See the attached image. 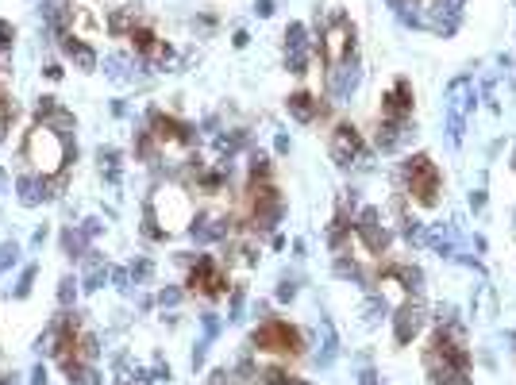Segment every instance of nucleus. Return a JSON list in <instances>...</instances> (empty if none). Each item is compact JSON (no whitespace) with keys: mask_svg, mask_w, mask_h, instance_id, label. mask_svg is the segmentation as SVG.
I'll return each mask as SVG.
<instances>
[{"mask_svg":"<svg viewBox=\"0 0 516 385\" xmlns=\"http://www.w3.org/2000/svg\"><path fill=\"white\" fill-rule=\"evenodd\" d=\"M74 154H78V146L69 143V139H62L50 124H35L23 135V162L39 177H66Z\"/></svg>","mask_w":516,"mask_h":385,"instance_id":"obj_1","label":"nucleus"},{"mask_svg":"<svg viewBox=\"0 0 516 385\" xmlns=\"http://www.w3.org/2000/svg\"><path fill=\"white\" fill-rule=\"evenodd\" d=\"M193 223V208H189L186 189H155L143 208V235L146 239H170L174 231Z\"/></svg>","mask_w":516,"mask_h":385,"instance_id":"obj_2","label":"nucleus"},{"mask_svg":"<svg viewBox=\"0 0 516 385\" xmlns=\"http://www.w3.org/2000/svg\"><path fill=\"white\" fill-rule=\"evenodd\" d=\"M401 189H405V197H412V204H424V208H431L439 201L443 177H439L436 162H431L428 154L405 158V166H401Z\"/></svg>","mask_w":516,"mask_h":385,"instance_id":"obj_3","label":"nucleus"},{"mask_svg":"<svg viewBox=\"0 0 516 385\" xmlns=\"http://www.w3.org/2000/svg\"><path fill=\"white\" fill-rule=\"evenodd\" d=\"M251 343H254L258 355H278V358H297L304 351L301 331H297L293 324H285V320H273V316H266L262 324L254 327Z\"/></svg>","mask_w":516,"mask_h":385,"instance_id":"obj_4","label":"nucleus"},{"mask_svg":"<svg viewBox=\"0 0 516 385\" xmlns=\"http://www.w3.org/2000/svg\"><path fill=\"white\" fill-rule=\"evenodd\" d=\"M247 212H251L254 231L278 228L285 204H282V192H278V185H273L270 177H251V185H247Z\"/></svg>","mask_w":516,"mask_h":385,"instance_id":"obj_5","label":"nucleus"},{"mask_svg":"<svg viewBox=\"0 0 516 385\" xmlns=\"http://www.w3.org/2000/svg\"><path fill=\"white\" fill-rule=\"evenodd\" d=\"M316 58H320L324 66H343L347 58H355V23L347 16H331L328 28H324L320 43H316Z\"/></svg>","mask_w":516,"mask_h":385,"instance_id":"obj_6","label":"nucleus"},{"mask_svg":"<svg viewBox=\"0 0 516 385\" xmlns=\"http://www.w3.org/2000/svg\"><path fill=\"white\" fill-rule=\"evenodd\" d=\"M186 262H189V278H186V285H189V293H201V297H208V300H220V297H227V274H224V266L212 258V254H186Z\"/></svg>","mask_w":516,"mask_h":385,"instance_id":"obj_7","label":"nucleus"},{"mask_svg":"<svg viewBox=\"0 0 516 385\" xmlns=\"http://www.w3.org/2000/svg\"><path fill=\"white\" fill-rule=\"evenodd\" d=\"M474 108V85L470 77H455L447 89V127H451V143H462L467 131V112Z\"/></svg>","mask_w":516,"mask_h":385,"instance_id":"obj_8","label":"nucleus"},{"mask_svg":"<svg viewBox=\"0 0 516 385\" xmlns=\"http://www.w3.org/2000/svg\"><path fill=\"white\" fill-rule=\"evenodd\" d=\"M328 151H331V162L335 166H359L366 162V143H362V135L355 124H335L328 139Z\"/></svg>","mask_w":516,"mask_h":385,"instance_id":"obj_9","label":"nucleus"},{"mask_svg":"<svg viewBox=\"0 0 516 385\" xmlns=\"http://www.w3.org/2000/svg\"><path fill=\"white\" fill-rule=\"evenodd\" d=\"M355 235H359L362 239V247L370 250V254H385V250H390V228H385V223H381V212L378 208H362L359 216H355Z\"/></svg>","mask_w":516,"mask_h":385,"instance_id":"obj_10","label":"nucleus"},{"mask_svg":"<svg viewBox=\"0 0 516 385\" xmlns=\"http://www.w3.org/2000/svg\"><path fill=\"white\" fill-rule=\"evenodd\" d=\"M312 54H316V43L309 38V28L289 23V31H285V66H289V74H309Z\"/></svg>","mask_w":516,"mask_h":385,"instance_id":"obj_11","label":"nucleus"},{"mask_svg":"<svg viewBox=\"0 0 516 385\" xmlns=\"http://www.w3.org/2000/svg\"><path fill=\"white\" fill-rule=\"evenodd\" d=\"M424 320H428V312H424V300L420 297H405L397 308V316H393V336H397V343H412V339L420 336V327H424Z\"/></svg>","mask_w":516,"mask_h":385,"instance_id":"obj_12","label":"nucleus"},{"mask_svg":"<svg viewBox=\"0 0 516 385\" xmlns=\"http://www.w3.org/2000/svg\"><path fill=\"white\" fill-rule=\"evenodd\" d=\"M381 120H390V124H412V85L405 77H397L393 89L381 96Z\"/></svg>","mask_w":516,"mask_h":385,"instance_id":"obj_13","label":"nucleus"},{"mask_svg":"<svg viewBox=\"0 0 516 385\" xmlns=\"http://www.w3.org/2000/svg\"><path fill=\"white\" fill-rule=\"evenodd\" d=\"M189 235H193L197 243H220L232 235V216L227 212H197L193 223H189Z\"/></svg>","mask_w":516,"mask_h":385,"instance_id":"obj_14","label":"nucleus"},{"mask_svg":"<svg viewBox=\"0 0 516 385\" xmlns=\"http://www.w3.org/2000/svg\"><path fill=\"white\" fill-rule=\"evenodd\" d=\"M355 85H359V58H347L343 66H331L328 69V93L331 96L347 100V96L355 93Z\"/></svg>","mask_w":516,"mask_h":385,"instance_id":"obj_15","label":"nucleus"},{"mask_svg":"<svg viewBox=\"0 0 516 385\" xmlns=\"http://www.w3.org/2000/svg\"><path fill=\"white\" fill-rule=\"evenodd\" d=\"M58 47H62V54H66L78 69H85V74H89V69H97V50L89 47L85 38H78V35H69V31H66V35H58Z\"/></svg>","mask_w":516,"mask_h":385,"instance_id":"obj_16","label":"nucleus"},{"mask_svg":"<svg viewBox=\"0 0 516 385\" xmlns=\"http://www.w3.org/2000/svg\"><path fill=\"white\" fill-rule=\"evenodd\" d=\"M285 108H289L293 120H301V124H312V120H320L324 112H328V104L324 100H316L312 93H289V100H285Z\"/></svg>","mask_w":516,"mask_h":385,"instance_id":"obj_17","label":"nucleus"},{"mask_svg":"<svg viewBox=\"0 0 516 385\" xmlns=\"http://www.w3.org/2000/svg\"><path fill=\"white\" fill-rule=\"evenodd\" d=\"M16 189H20V201H23V204H43V201H50L47 177H39V173H31V170H23L20 177H16Z\"/></svg>","mask_w":516,"mask_h":385,"instance_id":"obj_18","label":"nucleus"},{"mask_svg":"<svg viewBox=\"0 0 516 385\" xmlns=\"http://www.w3.org/2000/svg\"><path fill=\"white\" fill-rule=\"evenodd\" d=\"M409 127H412V124H390V120H378V135H374L378 151H397V146L405 143Z\"/></svg>","mask_w":516,"mask_h":385,"instance_id":"obj_19","label":"nucleus"},{"mask_svg":"<svg viewBox=\"0 0 516 385\" xmlns=\"http://www.w3.org/2000/svg\"><path fill=\"white\" fill-rule=\"evenodd\" d=\"M108 274H112V266H108L100 254H93V250H89V254H85V278H81V289H89V293H93V289H100V285L108 281Z\"/></svg>","mask_w":516,"mask_h":385,"instance_id":"obj_20","label":"nucleus"},{"mask_svg":"<svg viewBox=\"0 0 516 385\" xmlns=\"http://www.w3.org/2000/svg\"><path fill=\"white\" fill-rule=\"evenodd\" d=\"M112 35H120V38H127L131 31L139 28V19H135V8L131 4H120V8H112L108 12V23H104Z\"/></svg>","mask_w":516,"mask_h":385,"instance_id":"obj_21","label":"nucleus"},{"mask_svg":"<svg viewBox=\"0 0 516 385\" xmlns=\"http://www.w3.org/2000/svg\"><path fill=\"white\" fill-rule=\"evenodd\" d=\"M85 247H89V235L81 228H66V231H62V250H66L69 258H85V254H89Z\"/></svg>","mask_w":516,"mask_h":385,"instance_id":"obj_22","label":"nucleus"},{"mask_svg":"<svg viewBox=\"0 0 516 385\" xmlns=\"http://www.w3.org/2000/svg\"><path fill=\"white\" fill-rule=\"evenodd\" d=\"M424 243H431V247H436L439 254H447V258H455V254H458V247H455V231H451V228L428 231V235H424Z\"/></svg>","mask_w":516,"mask_h":385,"instance_id":"obj_23","label":"nucleus"},{"mask_svg":"<svg viewBox=\"0 0 516 385\" xmlns=\"http://www.w3.org/2000/svg\"><path fill=\"white\" fill-rule=\"evenodd\" d=\"M104 69H108V77H116V81H135V74H131L135 62H131L127 54H108L104 58Z\"/></svg>","mask_w":516,"mask_h":385,"instance_id":"obj_24","label":"nucleus"},{"mask_svg":"<svg viewBox=\"0 0 516 385\" xmlns=\"http://www.w3.org/2000/svg\"><path fill=\"white\" fill-rule=\"evenodd\" d=\"M97 162H100V170L108 173V182H120V151L116 146H100Z\"/></svg>","mask_w":516,"mask_h":385,"instance_id":"obj_25","label":"nucleus"},{"mask_svg":"<svg viewBox=\"0 0 516 385\" xmlns=\"http://www.w3.org/2000/svg\"><path fill=\"white\" fill-rule=\"evenodd\" d=\"M324 351H320V366H331L335 362V355H339V339H335V327H331V320H324Z\"/></svg>","mask_w":516,"mask_h":385,"instance_id":"obj_26","label":"nucleus"},{"mask_svg":"<svg viewBox=\"0 0 516 385\" xmlns=\"http://www.w3.org/2000/svg\"><path fill=\"white\" fill-rule=\"evenodd\" d=\"M431 385H474L470 370H431Z\"/></svg>","mask_w":516,"mask_h":385,"instance_id":"obj_27","label":"nucleus"},{"mask_svg":"<svg viewBox=\"0 0 516 385\" xmlns=\"http://www.w3.org/2000/svg\"><path fill=\"white\" fill-rule=\"evenodd\" d=\"M69 385H100V374L97 366H74V370H66Z\"/></svg>","mask_w":516,"mask_h":385,"instance_id":"obj_28","label":"nucleus"},{"mask_svg":"<svg viewBox=\"0 0 516 385\" xmlns=\"http://www.w3.org/2000/svg\"><path fill=\"white\" fill-rule=\"evenodd\" d=\"M39 355H47V358L58 355V320H54V324H50L47 331L39 336Z\"/></svg>","mask_w":516,"mask_h":385,"instance_id":"obj_29","label":"nucleus"},{"mask_svg":"<svg viewBox=\"0 0 516 385\" xmlns=\"http://www.w3.org/2000/svg\"><path fill=\"white\" fill-rule=\"evenodd\" d=\"M251 177H270V154L251 151Z\"/></svg>","mask_w":516,"mask_h":385,"instance_id":"obj_30","label":"nucleus"},{"mask_svg":"<svg viewBox=\"0 0 516 385\" xmlns=\"http://www.w3.org/2000/svg\"><path fill=\"white\" fill-rule=\"evenodd\" d=\"M78 285H81V281H74V278H62V281H58V305H62V308L74 305V297H78Z\"/></svg>","mask_w":516,"mask_h":385,"instance_id":"obj_31","label":"nucleus"},{"mask_svg":"<svg viewBox=\"0 0 516 385\" xmlns=\"http://www.w3.org/2000/svg\"><path fill=\"white\" fill-rule=\"evenodd\" d=\"M127 274H131V281L139 285V281H146L150 274H155V266H150V258H135L131 266H127Z\"/></svg>","mask_w":516,"mask_h":385,"instance_id":"obj_32","label":"nucleus"},{"mask_svg":"<svg viewBox=\"0 0 516 385\" xmlns=\"http://www.w3.org/2000/svg\"><path fill=\"white\" fill-rule=\"evenodd\" d=\"M16 258H20V247L16 243H0V274L8 266H16Z\"/></svg>","mask_w":516,"mask_h":385,"instance_id":"obj_33","label":"nucleus"},{"mask_svg":"<svg viewBox=\"0 0 516 385\" xmlns=\"http://www.w3.org/2000/svg\"><path fill=\"white\" fill-rule=\"evenodd\" d=\"M58 100H54V96H39V104H35V116H39V124H43V120H50V116H54V112H58Z\"/></svg>","mask_w":516,"mask_h":385,"instance_id":"obj_34","label":"nucleus"},{"mask_svg":"<svg viewBox=\"0 0 516 385\" xmlns=\"http://www.w3.org/2000/svg\"><path fill=\"white\" fill-rule=\"evenodd\" d=\"M12 43H16V28H12L8 19H0V54L12 50Z\"/></svg>","mask_w":516,"mask_h":385,"instance_id":"obj_35","label":"nucleus"},{"mask_svg":"<svg viewBox=\"0 0 516 385\" xmlns=\"http://www.w3.org/2000/svg\"><path fill=\"white\" fill-rule=\"evenodd\" d=\"M181 297H186V293H181V289H174V285H166V289H162V293H158V305H162V308H174V305H177V300H181Z\"/></svg>","mask_w":516,"mask_h":385,"instance_id":"obj_36","label":"nucleus"},{"mask_svg":"<svg viewBox=\"0 0 516 385\" xmlns=\"http://www.w3.org/2000/svg\"><path fill=\"white\" fill-rule=\"evenodd\" d=\"M31 285H35V266H27V270H23L20 285H16V297H27V293H31Z\"/></svg>","mask_w":516,"mask_h":385,"instance_id":"obj_37","label":"nucleus"},{"mask_svg":"<svg viewBox=\"0 0 516 385\" xmlns=\"http://www.w3.org/2000/svg\"><path fill=\"white\" fill-rule=\"evenodd\" d=\"M227 312H232L227 320H239V312H243V289H232V305H227Z\"/></svg>","mask_w":516,"mask_h":385,"instance_id":"obj_38","label":"nucleus"},{"mask_svg":"<svg viewBox=\"0 0 516 385\" xmlns=\"http://www.w3.org/2000/svg\"><path fill=\"white\" fill-rule=\"evenodd\" d=\"M297 297V285L293 281H282V289H278V300H293Z\"/></svg>","mask_w":516,"mask_h":385,"instance_id":"obj_39","label":"nucleus"},{"mask_svg":"<svg viewBox=\"0 0 516 385\" xmlns=\"http://www.w3.org/2000/svg\"><path fill=\"white\" fill-rule=\"evenodd\" d=\"M31 385H47V366H35V370H31Z\"/></svg>","mask_w":516,"mask_h":385,"instance_id":"obj_40","label":"nucleus"},{"mask_svg":"<svg viewBox=\"0 0 516 385\" xmlns=\"http://www.w3.org/2000/svg\"><path fill=\"white\" fill-rule=\"evenodd\" d=\"M470 208H474V212H482V208H486V192H482V189H478V192H470Z\"/></svg>","mask_w":516,"mask_h":385,"instance_id":"obj_41","label":"nucleus"},{"mask_svg":"<svg viewBox=\"0 0 516 385\" xmlns=\"http://www.w3.org/2000/svg\"><path fill=\"white\" fill-rule=\"evenodd\" d=\"M254 12H258V16H273V0H258V4H254Z\"/></svg>","mask_w":516,"mask_h":385,"instance_id":"obj_42","label":"nucleus"},{"mask_svg":"<svg viewBox=\"0 0 516 385\" xmlns=\"http://www.w3.org/2000/svg\"><path fill=\"white\" fill-rule=\"evenodd\" d=\"M4 185H8V173L0 170V192H4Z\"/></svg>","mask_w":516,"mask_h":385,"instance_id":"obj_43","label":"nucleus"}]
</instances>
